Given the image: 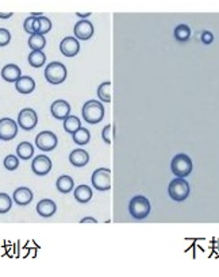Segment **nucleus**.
I'll return each mask as SVG.
<instances>
[{
  "label": "nucleus",
  "instance_id": "obj_1",
  "mask_svg": "<svg viewBox=\"0 0 219 277\" xmlns=\"http://www.w3.org/2000/svg\"><path fill=\"white\" fill-rule=\"evenodd\" d=\"M81 114L84 121L88 122L89 125H96L104 118V107L99 100H88L83 106Z\"/></svg>",
  "mask_w": 219,
  "mask_h": 277
},
{
  "label": "nucleus",
  "instance_id": "obj_2",
  "mask_svg": "<svg viewBox=\"0 0 219 277\" xmlns=\"http://www.w3.org/2000/svg\"><path fill=\"white\" fill-rule=\"evenodd\" d=\"M67 76H68L67 67L64 64L59 63V61L49 64L48 67L45 68V78H46L48 83L53 84V85L63 84L67 80Z\"/></svg>",
  "mask_w": 219,
  "mask_h": 277
},
{
  "label": "nucleus",
  "instance_id": "obj_3",
  "mask_svg": "<svg viewBox=\"0 0 219 277\" xmlns=\"http://www.w3.org/2000/svg\"><path fill=\"white\" fill-rule=\"evenodd\" d=\"M150 202L146 199L145 196H134L130 203H129V211H130V215L133 218L137 219V220H142L145 219L147 215L150 214Z\"/></svg>",
  "mask_w": 219,
  "mask_h": 277
},
{
  "label": "nucleus",
  "instance_id": "obj_4",
  "mask_svg": "<svg viewBox=\"0 0 219 277\" xmlns=\"http://www.w3.org/2000/svg\"><path fill=\"white\" fill-rule=\"evenodd\" d=\"M190 191L191 188L188 181L183 177H177L175 180H172L168 187V194H169L170 199L175 202H184L190 196Z\"/></svg>",
  "mask_w": 219,
  "mask_h": 277
},
{
  "label": "nucleus",
  "instance_id": "obj_5",
  "mask_svg": "<svg viewBox=\"0 0 219 277\" xmlns=\"http://www.w3.org/2000/svg\"><path fill=\"white\" fill-rule=\"evenodd\" d=\"M192 161L191 158L187 154H177L172 158V162H170V170H172V173L177 177H183L185 179L187 176L191 175V172H192Z\"/></svg>",
  "mask_w": 219,
  "mask_h": 277
},
{
  "label": "nucleus",
  "instance_id": "obj_6",
  "mask_svg": "<svg viewBox=\"0 0 219 277\" xmlns=\"http://www.w3.org/2000/svg\"><path fill=\"white\" fill-rule=\"evenodd\" d=\"M91 181L97 191H108L111 188V170L108 168H99L92 173Z\"/></svg>",
  "mask_w": 219,
  "mask_h": 277
},
{
  "label": "nucleus",
  "instance_id": "obj_7",
  "mask_svg": "<svg viewBox=\"0 0 219 277\" xmlns=\"http://www.w3.org/2000/svg\"><path fill=\"white\" fill-rule=\"evenodd\" d=\"M38 123V115L33 108H23L18 115V126L26 132L33 130Z\"/></svg>",
  "mask_w": 219,
  "mask_h": 277
},
{
  "label": "nucleus",
  "instance_id": "obj_8",
  "mask_svg": "<svg viewBox=\"0 0 219 277\" xmlns=\"http://www.w3.org/2000/svg\"><path fill=\"white\" fill-rule=\"evenodd\" d=\"M57 143H59V139L56 134L52 132H42L35 137V146L39 150L52 151L56 149Z\"/></svg>",
  "mask_w": 219,
  "mask_h": 277
},
{
  "label": "nucleus",
  "instance_id": "obj_9",
  "mask_svg": "<svg viewBox=\"0 0 219 277\" xmlns=\"http://www.w3.org/2000/svg\"><path fill=\"white\" fill-rule=\"evenodd\" d=\"M18 134V123L11 118H1L0 119V139L1 141H11Z\"/></svg>",
  "mask_w": 219,
  "mask_h": 277
},
{
  "label": "nucleus",
  "instance_id": "obj_10",
  "mask_svg": "<svg viewBox=\"0 0 219 277\" xmlns=\"http://www.w3.org/2000/svg\"><path fill=\"white\" fill-rule=\"evenodd\" d=\"M73 33H74L77 39L88 41L93 35V24L91 23V20L80 19L77 23L74 24Z\"/></svg>",
  "mask_w": 219,
  "mask_h": 277
},
{
  "label": "nucleus",
  "instance_id": "obj_11",
  "mask_svg": "<svg viewBox=\"0 0 219 277\" xmlns=\"http://www.w3.org/2000/svg\"><path fill=\"white\" fill-rule=\"evenodd\" d=\"M31 169L37 176H46L52 170V161L44 154L34 157L31 161Z\"/></svg>",
  "mask_w": 219,
  "mask_h": 277
},
{
  "label": "nucleus",
  "instance_id": "obj_12",
  "mask_svg": "<svg viewBox=\"0 0 219 277\" xmlns=\"http://www.w3.org/2000/svg\"><path fill=\"white\" fill-rule=\"evenodd\" d=\"M50 112H52V115H53V118H56V119L65 121V119L69 117V114H71V106H69V103L67 102V100L60 99V100H56V102L52 103Z\"/></svg>",
  "mask_w": 219,
  "mask_h": 277
},
{
  "label": "nucleus",
  "instance_id": "obj_13",
  "mask_svg": "<svg viewBox=\"0 0 219 277\" xmlns=\"http://www.w3.org/2000/svg\"><path fill=\"white\" fill-rule=\"evenodd\" d=\"M60 50L65 57H74L80 52V42L74 37H67L61 41Z\"/></svg>",
  "mask_w": 219,
  "mask_h": 277
},
{
  "label": "nucleus",
  "instance_id": "obj_14",
  "mask_svg": "<svg viewBox=\"0 0 219 277\" xmlns=\"http://www.w3.org/2000/svg\"><path fill=\"white\" fill-rule=\"evenodd\" d=\"M0 74H1L3 80L8 81V83H16L22 77L20 68L18 65H15V64H7L5 67H3Z\"/></svg>",
  "mask_w": 219,
  "mask_h": 277
},
{
  "label": "nucleus",
  "instance_id": "obj_15",
  "mask_svg": "<svg viewBox=\"0 0 219 277\" xmlns=\"http://www.w3.org/2000/svg\"><path fill=\"white\" fill-rule=\"evenodd\" d=\"M57 211V206L52 199H42L37 205V212L41 215L42 218H50L53 216Z\"/></svg>",
  "mask_w": 219,
  "mask_h": 277
},
{
  "label": "nucleus",
  "instance_id": "obj_16",
  "mask_svg": "<svg viewBox=\"0 0 219 277\" xmlns=\"http://www.w3.org/2000/svg\"><path fill=\"white\" fill-rule=\"evenodd\" d=\"M33 198H34V195H33L31 190L26 188V187H20L18 190H15L14 195H12V200H14L16 205L19 206L30 205Z\"/></svg>",
  "mask_w": 219,
  "mask_h": 277
},
{
  "label": "nucleus",
  "instance_id": "obj_17",
  "mask_svg": "<svg viewBox=\"0 0 219 277\" xmlns=\"http://www.w3.org/2000/svg\"><path fill=\"white\" fill-rule=\"evenodd\" d=\"M69 162L76 168L85 166L89 162V154L84 149H77V150L71 151L69 154Z\"/></svg>",
  "mask_w": 219,
  "mask_h": 277
},
{
  "label": "nucleus",
  "instance_id": "obj_18",
  "mask_svg": "<svg viewBox=\"0 0 219 277\" xmlns=\"http://www.w3.org/2000/svg\"><path fill=\"white\" fill-rule=\"evenodd\" d=\"M15 88L16 91L22 95H29L35 89V81L34 78H31L30 76H22V77L15 83Z\"/></svg>",
  "mask_w": 219,
  "mask_h": 277
},
{
  "label": "nucleus",
  "instance_id": "obj_19",
  "mask_svg": "<svg viewBox=\"0 0 219 277\" xmlns=\"http://www.w3.org/2000/svg\"><path fill=\"white\" fill-rule=\"evenodd\" d=\"M73 195H74V199L77 200L78 203L81 205H85L89 200L92 199V190L85 184L77 185L74 191H73Z\"/></svg>",
  "mask_w": 219,
  "mask_h": 277
},
{
  "label": "nucleus",
  "instance_id": "obj_20",
  "mask_svg": "<svg viewBox=\"0 0 219 277\" xmlns=\"http://www.w3.org/2000/svg\"><path fill=\"white\" fill-rule=\"evenodd\" d=\"M52 30V22L49 18L41 15V16H35L34 19V33L35 34L45 35L48 34L49 31Z\"/></svg>",
  "mask_w": 219,
  "mask_h": 277
},
{
  "label": "nucleus",
  "instance_id": "obj_21",
  "mask_svg": "<svg viewBox=\"0 0 219 277\" xmlns=\"http://www.w3.org/2000/svg\"><path fill=\"white\" fill-rule=\"evenodd\" d=\"M16 156L23 161L30 160L31 157L34 156V146L27 141L20 142L18 147H16Z\"/></svg>",
  "mask_w": 219,
  "mask_h": 277
},
{
  "label": "nucleus",
  "instance_id": "obj_22",
  "mask_svg": "<svg viewBox=\"0 0 219 277\" xmlns=\"http://www.w3.org/2000/svg\"><path fill=\"white\" fill-rule=\"evenodd\" d=\"M56 187L61 194H69L74 190V181L71 176H61L56 181Z\"/></svg>",
  "mask_w": 219,
  "mask_h": 277
},
{
  "label": "nucleus",
  "instance_id": "obj_23",
  "mask_svg": "<svg viewBox=\"0 0 219 277\" xmlns=\"http://www.w3.org/2000/svg\"><path fill=\"white\" fill-rule=\"evenodd\" d=\"M27 44H29L30 49H31L33 52H41V50L45 48V45H46V39H45V35L33 34L30 35Z\"/></svg>",
  "mask_w": 219,
  "mask_h": 277
},
{
  "label": "nucleus",
  "instance_id": "obj_24",
  "mask_svg": "<svg viewBox=\"0 0 219 277\" xmlns=\"http://www.w3.org/2000/svg\"><path fill=\"white\" fill-rule=\"evenodd\" d=\"M81 127V122L78 119L77 117H74V115H69L65 121H64V130L69 134H73V133H76Z\"/></svg>",
  "mask_w": 219,
  "mask_h": 277
},
{
  "label": "nucleus",
  "instance_id": "obj_25",
  "mask_svg": "<svg viewBox=\"0 0 219 277\" xmlns=\"http://www.w3.org/2000/svg\"><path fill=\"white\" fill-rule=\"evenodd\" d=\"M173 35H175L176 41H179V42H187L191 37L190 26H187V24H179L175 29V31H173Z\"/></svg>",
  "mask_w": 219,
  "mask_h": 277
},
{
  "label": "nucleus",
  "instance_id": "obj_26",
  "mask_svg": "<svg viewBox=\"0 0 219 277\" xmlns=\"http://www.w3.org/2000/svg\"><path fill=\"white\" fill-rule=\"evenodd\" d=\"M97 96L104 103L111 102V83L110 81H104V83L99 85V88H97Z\"/></svg>",
  "mask_w": 219,
  "mask_h": 277
},
{
  "label": "nucleus",
  "instance_id": "obj_27",
  "mask_svg": "<svg viewBox=\"0 0 219 277\" xmlns=\"http://www.w3.org/2000/svg\"><path fill=\"white\" fill-rule=\"evenodd\" d=\"M73 141L76 142L77 145H87L89 139H91V134L88 132V129H84V127H80L77 132L73 133L72 134Z\"/></svg>",
  "mask_w": 219,
  "mask_h": 277
},
{
  "label": "nucleus",
  "instance_id": "obj_28",
  "mask_svg": "<svg viewBox=\"0 0 219 277\" xmlns=\"http://www.w3.org/2000/svg\"><path fill=\"white\" fill-rule=\"evenodd\" d=\"M46 61V54L41 50V52H31L29 54V64L33 68H41Z\"/></svg>",
  "mask_w": 219,
  "mask_h": 277
},
{
  "label": "nucleus",
  "instance_id": "obj_29",
  "mask_svg": "<svg viewBox=\"0 0 219 277\" xmlns=\"http://www.w3.org/2000/svg\"><path fill=\"white\" fill-rule=\"evenodd\" d=\"M12 207V199L7 194H0V214H7Z\"/></svg>",
  "mask_w": 219,
  "mask_h": 277
},
{
  "label": "nucleus",
  "instance_id": "obj_30",
  "mask_svg": "<svg viewBox=\"0 0 219 277\" xmlns=\"http://www.w3.org/2000/svg\"><path fill=\"white\" fill-rule=\"evenodd\" d=\"M4 168L7 170H15L19 168V157L14 156V154H10L4 158Z\"/></svg>",
  "mask_w": 219,
  "mask_h": 277
},
{
  "label": "nucleus",
  "instance_id": "obj_31",
  "mask_svg": "<svg viewBox=\"0 0 219 277\" xmlns=\"http://www.w3.org/2000/svg\"><path fill=\"white\" fill-rule=\"evenodd\" d=\"M34 19H35V16L30 15L29 18H26V19H24V22H23L24 31H26V33H27V34H30V35L35 34V33H34Z\"/></svg>",
  "mask_w": 219,
  "mask_h": 277
},
{
  "label": "nucleus",
  "instance_id": "obj_32",
  "mask_svg": "<svg viewBox=\"0 0 219 277\" xmlns=\"http://www.w3.org/2000/svg\"><path fill=\"white\" fill-rule=\"evenodd\" d=\"M11 42V34L7 29H0V46H7Z\"/></svg>",
  "mask_w": 219,
  "mask_h": 277
},
{
  "label": "nucleus",
  "instance_id": "obj_33",
  "mask_svg": "<svg viewBox=\"0 0 219 277\" xmlns=\"http://www.w3.org/2000/svg\"><path fill=\"white\" fill-rule=\"evenodd\" d=\"M213 41H214V35L211 31H203L202 33V42L205 45H210L213 44Z\"/></svg>",
  "mask_w": 219,
  "mask_h": 277
},
{
  "label": "nucleus",
  "instance_id": "obj_34",
  "mask_svg": "<svg viewBox=\"0 0 219 277\" xmlns=\"http://www.w3.org/2000/svg\"><path fill=\"white\" fill-rule=\"evenodd\" d=\"M110 132H111V126L110 125H107V126L103 129L102 132V137H103V141L106 142V143H111V138H110Z\"/></svg>",
  "mask_w": 219,
  "mask_h": 277
},
{
  "label": "nucleus",
  "instance_id": "obj_35",
  "mask_svg": "<svg viewBox=\"0 0 219 277\" xmlns=\"http://www.w3.org/2000/svg\"><path fill=\"white\" fill-rule=\"evenodd\" d=\"M81 223H96L97 220L95 218H91V216H88V218H83L80 220Z\"/></svg>",
  "mask_w": 219,
  "mask_h": 277
},
{
  "label": "nucleus",
  "instance_id": "obj_36",
  "mask_svg": "<svg viewBox=\"0 0 219 277\" xmlns=\"http://www.w3.org/2000/svg\"><path fill=\"white\" fill-rule=\"evenodd\" d=\"M11 16H12L11 12H8V14H1V12H0V18H1V19H10Z\"/></svg>",
  "mask_w": 219,
  "mask_h": 277
},
{
  "label": "nucleus",
  "instance_id": "obj_37",
  "mask_svg": "<svg viewBox=\"0 0 219 277\" xmlns=\"http://www.w3.org/2000/svg\"><path fill=\"white\" fill-rule=\"evenodd\" d=\"M89 12L88 14H80V12H77V16L78 18H81V19H88V16H89Z\"/></svg>",
  "mask_w": 219,
  "mask_h": 277
}]
</instances>
